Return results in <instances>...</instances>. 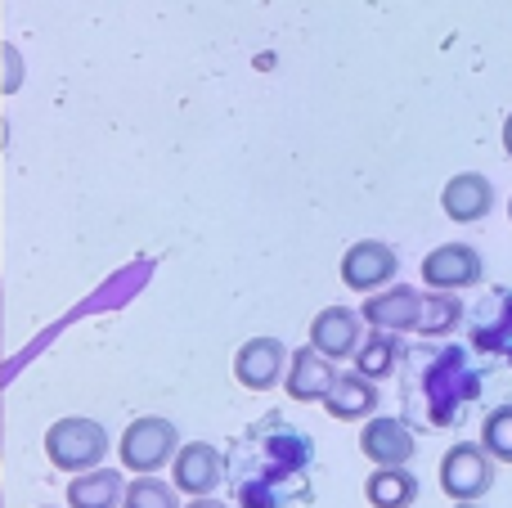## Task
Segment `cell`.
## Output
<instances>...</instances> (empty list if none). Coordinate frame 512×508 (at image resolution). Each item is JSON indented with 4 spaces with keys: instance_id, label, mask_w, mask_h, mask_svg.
Masks as SVG:
<instances>
[{
    "instance_id": "6da1fadb",
    "label": "cell",
    "mask_w": 512,
    "mask_h": 508,
    "mask_svg": "<svg viewBox=\"0 0 512 508\" xmlns=\"http://www.w3.org/2000/svg\"><path fill=\"white\" fill-rule=\"evenodd\" d=\"M45 455H50V464L63 468V473H86V468L104 464L108 432L90 419H59L45 432Z\"/></svg>"
},
{
    "instance_id": "7a4b0ae2",
    "label": "cell",
    "mask_w": 512,
    "mask_h": 508,
    "mask_svg": "<svg viewBox=\"0 0 512 508\" xmlns=\"http://www.w3.org/2000/svg\"><path fill=\"white\" fill-rule=\"evenodd\" d=\"M441 486L454 504L463 500H481L495 486V455L481 441H459L450 446V455L441 459Z\"/></svg>"
},
{
    "instance_id": "3957f363",
    "label": "cell",
    "mask_w": 512,
    "mask_h": 508,
    "mask_svg": "<svg viewBox=\"0 0 512 508\" xmlns=\"http://www.w3.org/2000/svg\"><path fill=\"white\" fill-rule=\"evenodd\" d=\"M167 459H176V428L167 419H135L122 437V464L131 473H158Z\"/></svg>"
},
{
    "instance_id": "277c9868",
    "label": "cell",
    "mask_w": 512,
    "mask_h": 508,
    "mask_svg": "<svg viewBox=\"0 0 512 508\" xmlns=\"http://www.w3.org/2000/svg\"><path fill=\"white\" fill-rule=\"evenodd\" d=\"M481 275H486V261H481V252L468 248V243H445V248H436L432 257L423 261V279L436 293L472 288V284H481Z\"/></svg>"
},
{
    "instance_id": "5b68a950",
    "label": "cell",
    "mask_w": 512,
    "mask_h": 508,
    "mask_svg": "<svg viewBox=\"0 0 512 508\" xmlns=\"http://www.w3.org/2000/svg\"><path fill=\"white\" fill-rule=\"evenodd\" d=\"M396 270H400V257L387 248V243L364 239L342 257V284L355 288V293H373V288L391 284Z\"/></svg>"
},
{
    "instance_id": "8992f818",
    "label": "cell",
    "mask_w": 512,
    "mask_h": 508,
    "mask_svg": "<svg viewBox=\"0 0 512 508\" xmlns=\"http://www.w3.org/2000/svg\"><path fill=\"white\" fill-rule=\"evenodd\" d=\"M171 477H176V491L185 495H212L225 482V459L207 441H189L171 464Z\"/></svg>"
},
{
    "instance_id": "52a82bcc",
    "label": "cell",
    "mask_w": 512,
    "mask_h": 508,
    "mask_svg": "<svg viewBox=\"0 0 512 508\" xmlns=\"http://www.w3.org/2000/svg\"><path fill=\"white\" fill-rule=\"evenodd\" d=\"M360 320L382 333H409L423 320V293H414V288H405V284L391 288V293H373L369 302H364Z\"/></svg>"
},
{
    "instance_id": "ba28073f",
    "label": "cell",
    "mask_w": 512,
    "mask_h": 508,
    "mask_svg": "<svg viewBox=\"0 0 512 508\" xmlns=\"http://www.w3.org/2000/svg\"><path fill=\"white\" fill-rule=\"evenodd\" d=\"M360 333H364L360 315L346 311V306H328V311H319L315 324H310V347L328 360H346L360 351Z\"/></svg>"
},
{
    "instance_id": "9c48e42d",
    "label": "cell",
    "mask_w": 512,
    "mask_h": 508,
    "mask_svg": "<svg viewBox=\"0 0 512 508\" xmlns=\"http://www.w3.org/2000/svg\"><path fill=\"white\" fill-rule=\"evenodd\" d=\"M283 360H288V351H283L279 338H252L248 347L234 356V374H239V383L252 387V392H270L283 378Z\"/></svg>"
},
{
    "instance_id": "30bf717a",
    "label": "cell",
    "mask_w": 512,
    "mask_h": 508,
    "mask_svg": "<svg viewBox=\"0 0 512 508\" xmlns=\"http://www.w3.org/2000/svg\"><path fill=\"white\" fill-rule=\"evenodd\" d=\"M414 432L405 428L400 419H373L369 428L360 432V450L373 459L378 468H396V464H409L414 459Z\"/></svg>"
},
{
    "instance_id": "8fae6325",
    "label": "cell",
    "mask_w": 512,
    "mask_h": 508,
    "mask_svg": "<svg viewBox=\"0 0 512 508\" xmlns=\"http://www.w3.org/2000/svg\"><path fill=\"white\" fill-rule=\"evenodd\" d=\"M441 207H445V216H450V221L472 225V221H481V216L495 207V189H490L486 176H477V171H463V176H454L450 185H445Z\"/></svg>"
},
{
    "instance_id": "7c38bea8",
    "label": "cell",
    "mask_w": 512,
    "mask_h": 508,
    "mask_svg": "<svg viewBox=\"0 0 512 508\" xmlns=\"http://www.w3.org/2000/svg\"><path fill=\"white\" fill-rule=\"evenodd\" d=\"M333 378H337V369L328 365V356H319L315 347H301L297 356H292L283 387H288L292 401H324L328 387H333Z\"/></svg>"
},
{
    "instance_id": "4fadbf2b",
    "label": "cell",
    "mask_w": 512,
    "mask_h": 508,
    "mask_svg": "<svg viewBox=\"0 0 512 508\" xmlns=\"http://www.w3.org/2000/svg\"><path fill=\"white\" fill-rule=\"evenodd\" d=\"M324 410L333 414V419H369V414L378 410V387L364 374H337L324 396Z\"/></svg>"
},
{
    "instance_id": "5bb4252c",
    "label": "cell",
    "mask_w": 512,
    "mask_h": 508,
    "mask_svg": "<svg viewBox=\"0 0 512 508\" xmlns=\"http://www.w3.org/2000/svg\"><path fill=\"white\" fill-rule=\"evenodd\" d=\"M126 495L122 486V473H113V468H86V473L77 477V482H68V504L72 508H117Z\"/></svg>"
},
{
    "instance_id": "9a60e30c",
    "label": "cell",
    "mask_w": 512,
    "mask_h": 508,
    "mask_svg": "<svg viewBox=\"0 0 512 508\" xmlns=\"http://www.w3.org/2000/svg\"><path fill=\"white\" fill-rule=\"evenodd\" d=\"M364 495H369L373 508H409L418 500V477L405 473V464L378 468V473L364 482Z\"/></svg>"
},
{
    "instance_id": "2e32d148",
    "label": "cell",
    "mask_w": 512,
    "mask_h": 508,
    "mask_svg": "<svg viewBox=\"0 0 512 508\" xmlns=\"http://www.w3.org/2000/svg\"><path fill=\"white\" fill-rule=\"evenodd\" d=\"M481 446H486L495 459L512 464V401L486 414V423H481Z\"/></svg>"
},
{
    "instance_id": "e0dca14e",
    "label": "cell",
    "mask_w": 512,
    "mask_h": 508,
    "mask_svg": "<svg viewBox=\"0 0 512 508\" xmlns=\"http://www.w3.org/2000/svg\"><path fill=\"white\" fill-rule=\"evenodd\" d=\"M459 315H463V306L454 302L450 293H432V297H423V320H418V333H450L454 324H459Z\"/></svg>"
},
{
    "instance_id": "ac0fdd59",
    "label": "cell",
    "mask_w": 512,
    "mask_h": 508,
    "mask_svg": "<svg viewBox=\"0 0 512 508\" xmlns=\"http://www.w3.org/2000/svg\"><path fill=\"white\" fill-rule=\"evenodd\" d=\"M122 508H176V491L158 477H135L122 495Z\"/></svg>"
},
{
    "instance_id": "d6986e66",
    "label": "cell",
    "mask_w": 512,
    "mask_h": 508,
    "mask_svg": "<svg viewBox=\"0 0 512 508\" xmlns=\"http://www.w3.org/2000/svg\"><path fill=\"white\" fill-rule=\"evenodd\" d=\"M391 360H396V347H391L387 338H378L373 347H364V351H360V360H355V365H360V374H364V378H382V374L391 369Z\"/></svg>"
},
{
    "instance_id": "ffe728a7",
    "label": "cell",
    "mask_w": 512,
    "mask_h": 508,
    "mask_svg": "<svg viewBox=\"0 0 512 508\" xmlns=\"http://www.w3.org/2000/svg\"><path fill=\"white\" fill-rule=\"evenodd\" d=\"M189 508H230V504H221V500H207V495H194V504Z\"/></svg>"
},
{
    "instance_id": "44dd1931",
    "label": "cell",
    "mask_w": 512,
    "mask_h": 508,
    "mask_svg": "<svg viewBox=\"0 0 512 508\" xmlns=\"http://www.w3.org/2000/svg\"><path fill=\"white\" fill-rule=\"evenodd\" d=\"M504 149H508V158H512V113H508V122H504Z\"/></svg>"
},
{
    "instance_id": "7402d4cb",
    "label": "cell",
    "mask_w": 512,
    "mask_h": 508,
    "mask_svg": "<svg viewBox=\"0 0 512 508\" xmlns=\"http://www.w3.org/2000/svg\"><path fill=\"white\" fill-rule=\"evenodd\" d=\"M459 508H477V500H463V504H459Z\"/></svg>"
},
{
    "instance_id": "603a6c76",
    "label": "cell",
    "mask_w": 512,
    "mask_h": 508,
    "mask_svg": "<svg viewBox=\"0 0 512 508\" xmlns=\"http://www.w3.org/2000/svg\"><path fill=\"white\" fill-rule=\"evenodd\" d=\"M508 216H512V203H508Z\"/></svg>"
}]
</instances>
